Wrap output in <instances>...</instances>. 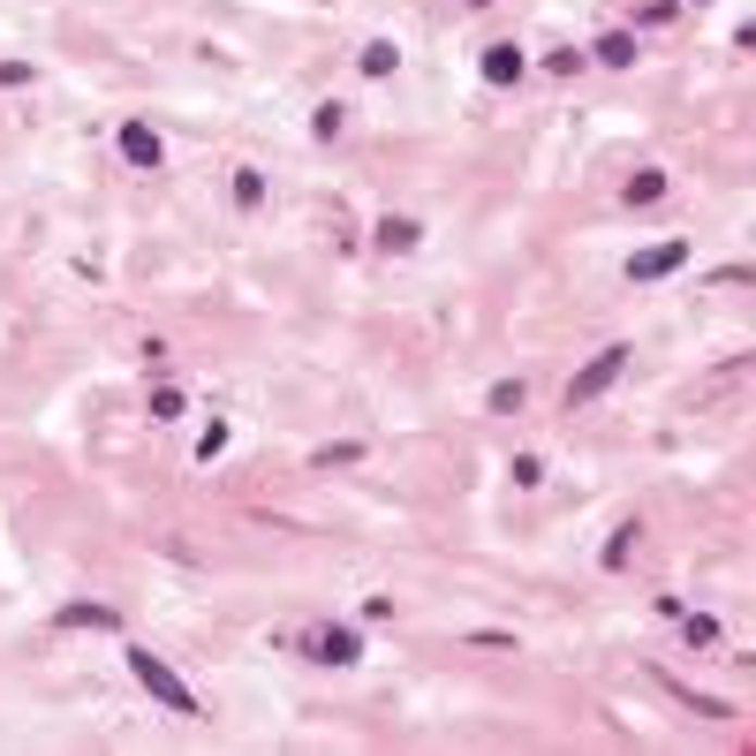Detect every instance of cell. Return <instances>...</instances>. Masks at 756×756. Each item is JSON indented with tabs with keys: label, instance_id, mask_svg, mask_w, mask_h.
I'll return each instance as SVG.
<instances>
[{
	"label": "cell",
	"instance_id": "10",
	"mask_svg": "<svg viewBox=\"0 0 756 756\" xmlns=\"http://www.w3.org/2000/svg\"><path fill=\"white\" fill-rule=\"evenodd\" d=\"M658 189H666V174H635V182H628V205H650Z\"/></svg>",
	"mask_w": 756,
	"mask_h": 756
},
{
	"label": "cell",
	"instance_id": "5",
	"mask_svg": "<svg viewBox=\"0 0 756 756\" xmlns=\"http://www.w3.org/2000/svg\"><path fill=\"white\" fill-rule=\"evenodd\" d=\"M515 76H522V53L515 46H492L484 53V84H515Z\"/></svg>",
	"mask_w": 756,
	"mask_h": 756
},
{
	"label": "cell",
	"instance_id": "4",
	"mask_svg": "<svg viewBox=\"0 0 756 756\" xmlns=\"http://www.w3.org/2000/svg\"><path fill=\"white\" fill-rule=\"evenodd\" d=\"M122 159H129V166H159V137H151L145 122H129V129H122Z\"/></svg>",
	"mask_w": 756,
	"mask_h": 756
},
{
	"label": "cell",
	"instance_id": "7",
	"mask_svg": "<svg viewBox=\"0 0 756 756\" xmlns=\"http://www.w3.org/2000/svg\"><path fill=\"white\" fill-rule=\"evenodd\" d=\"M394 61H401V53H394V46H386V38H379V46H363V76H386V69H394Z\"/></svg>",
	"mask_w": 756,
	"mask_h": 756
},
{
	"label": "cell",
	"instance_id": "6",
	"mask_svg": "<svg viewBox=\"0 0 756 756\" xmlns=\"http://www.w3.org/2000/svg\"><path fill=\"white\" fill-rule=\"evenodd\" d=\"M310 650H318V658H333V666H356V635H348V628H325Z\"/></svg>",
	"mask_w": 756,
	"mask_h": 756
},
{
	"label": "cell",
	"instance_id": "11",
	"mask_svg": "<svg viewBox=\"0 0 756 756\" xmlns=\"http://www.w3.org/2000/svg\"><path fill=\"white\" fill-rule=\"evenodd\" d=\"M258 197H265V182H258V174H250V166H243V174H235V205H243V212H250V205H258Z\"/></svg>",
	"mask_w": 756,
	"mask_h": 756
},
{
	"label": "cell",
	"instance_id": "8",
	"mask_svg": "<svg viewBox=\"0 0 756 756\" xmlns=\"http://www.w3.org/2000/svg\"><path fill=\"white\" fill-rule=\"evenodd\" d=\"M61 620H69V628H114L107 605H76V612H61Z\"/></svg>",
	"mask_w": 756,
	"mask_h": 756
},
{
	"label": "cell",
	"instance_id": "9",
	"mask_svg": "<svg viewBox=\"0 0 756 756\" xmlns=\"http://www.w3.org/2000/svg\"><path fill=\"white\" fill-rule=\"evenodd\" d=\"M598 61H612V69H628V61H635V38H620V30H612V38L598 46Z\"/></svg>",
	"mask_w": 756,
	"mask_h": 756
},
{
	"label": "cell",
	"instance_id": "13",
	"mask_svg": "<svg viewBox=\"0 0 756 756\" xmlns=\"http://www.w3.org/2000/svg\"><path fill=\"white\" fill-rule=\"evenodd\" d=\"M492 409H499V417L522 409V379H499V386H492Z\"/></svg>",
	"mask_w": 756,
	"mask_h": 756
},
{
	"label": "cell",
	"instance_id": "2",
	"mask_svg": "<svg viewBox=\"0 0 756 756\" xmlns=\"http://www.w3.org/2000/svg\"><path fill=\"white\" fill-rule=\"evenodd\" d=\"M620 371H628V348H598V356H591V363H583V371L568 379V409L598 401V394L612 386V379H620Z\"/></svg>",
	"mask_w": 756,
	"mask_h": 756
},
{
	"label": "cell",
	"instance_id": "3",
	"mask_svg": "<svg viewBox=\"0 0 756 756\" xmlns=\"http://www.w3.org/2000/svg\"><path fill=\"white\" fill-rule=\"evenodd\" d=\"M689 265V243H658V250H643L635 265H628V281H666V273H681Z\"/></svg>",
	"mask_w": 756,
	"mask_h": 756
},
{
	"label": "cell",
	"instance_id": "12",
	"mask_svg": "<svg viewBox=\"0 0 756 756\" xmlns=\"http://www.w3.org/2000/svg\"><path fill=\"white\" fill-rule=\"evenodd\" d=\"M379 243H386V250H409V243H417V227H409V220H386V227H379Z\"/></svg>",
	"mask_w": 756,
	"mask_h": 756
},
{
	"label": "cell",
	"instance_id": "1",
	"mask_svg": "<svg viewBox=\"0 0 756 756\" xmlns=\"http://www.w3.org/2000/svg\"><path fill=\"white\" fill-rule=\"evenodd\" d=\"M129 673L145 681V696H159V704H166L174 719H197V696L182 689V673H174L166 658H151V650H129Z\"/></svg>",
	"mask_w": 756,
	"mask_h": 756
}]
</instances>
